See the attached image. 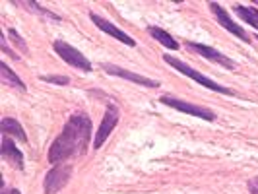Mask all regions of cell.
I'll return each mask as SVG.
<instances>
[{"label":"cell","instance_id":"1","mask_svg":"<svg viewBox=\"0 0 258 194\" xmlns=\"http://www.w3.org/2000/svg\"><path fill=\"white\" fill-rule=\"evenodd\" d=\"M91 142V118L86 113H74L66 120L62 132L49 148V163L58 165L74 155H86Z\"/></svg>","mask_w":258,"mask_h":194},{"label":"cell","instance_id":"2","mask_svg":"<svg viewBox=\"0 0 258 194\" xmlns=\"http://www.w3.org/2000/svg\"><path fill=\"white\" fill-rule=\"evenodd\" d=\"M163 60H165L167 64L173 66L175 70H179L181 74H184V76H188V78H192L194 82H198L200 86H204V88H208V90L218 91V93H223V95H235V91H233V90L225 88V86H220L218 82H214V80L206 78L204 74H200L198 70H194L192 66H188L186 62H182V60L175 58V56H171V54H163Z\"/></svg>","mask_w":258,"mask_h":194},{"label":"cell","instance_id":"3","mask_svg":"<svg viewBox=\"0 0 258 194\" xmlns=\"http://www.w3.org/2000/svg\"><path fill=\"white\" fill-rule=\"evenodd\" d=\"M52 49L56 51V54L64 60L66 64L74 66V68L82 70V72H91V70H93V68H91V62L86 58V54H82L76 47H72L70 43H66L62 39H56V41L52 43Z\"/></svg>","mask_w":258,"mask_h":194},{"label":"cell","instance_id":"4","mask_svg":"<svg viewBox=\"0 0 258 194\" xmlns=\"http://www.w3.org/2000/svg\"><path fill=\"white\" fill-rule=\"evenodd\" d=\"M159 101L163 105H167L171 109H177L181 113H186L190 116H198V118H204L208 122H214L216 120V113L212 109H206V107H200V105L188 103V101H182V99H177V97H171V95H161Z\"/></svg>","mask_w":258,"mask_h":194},{"label":"cell","instance_id":"5","mask_svg":"<svg viewBox=\"0 0 258 194\" xmlns=\"http://www.w3.org/2000/svg\"><path fill=\"white\" fill-rule=\"evenodd\" d=\"M72 177V165H64L58 163L45 175V182H43V190L45 194H56L60 188H64L68 181Z\"/></svg>","mask_w":258,"mask_h":194},{"label":"cell","instance_id":"6","mask_svg":"<svg viewBox=\"0 0 258 194\" xmlns=\"http://www.w3.org/2000/svg\"><path fill=\"white\" fill-rule=\"evenodd\" d=\"M210 10H212V14L216 16V20H218V24H220L223 29H227L229 33H233L235 37H239L243 43H252V37H248V33H246L243 27L239 26V24H235L231 20V16H229V12L221 6V4H218V2H210Z\"/></svg>","mask_w":258,"mask_h":194},{"label":"cell","instance_id":"7","mask_svg":"<svg viewBox=\"0 0 258 194\" xmlns=\"http://www.w3.org/2000/svg\"><path fill=\"white\" fill-rule=\"evenodd\" d=\"M118 116H120V113H118L116 105H113V103L107 105L103 120H101L99 128H97V132H95V138H93V150H99V148L105 144V140L111 136V132H113L115 126L118 124Z\"/></svg>","mask_w":258,"mask_h":194},{"label":"cell","instance_id":"8","mask_svg":"<svg viewBox=\"0 0 258 194\" xmlns=\"http://www.w3.org/2000/svg\"><path fill=\"white\" fill-rule=\"evenodd\" d=\"M186 47L196 51L198 54H202L208 60H212V62H216V64L227 68V70H235V68H237V64L233 62L229 56H225L223 52H220L218 49H214V47H208V45H202V43H192V41H188Z\"/></svg>","mask_w":258,"mask_h":194},{"label":"cell","instance_id":"9","mask_svg":"<svg viewBox=\"0 0 258 194\" xmlns=\"http://www.w3.org/2000/svg\"><path fill=\"white\" fill-rule=\"evenodd\" d=\"M90 20L93 22V24H95V27H97V29H101L103 33L111 35V37H115L116 41H120V43H124V45H128V47H134V45H136V41L130 37L128 33H124L122 29H118V27H116L115 24H111L109 20L101 18L99 14L90 12Z\"/></svg>","mask_w":258,"mask_h":194},{"label":"cell","instance_id":"10","mask_svg":"<svg viewBox=\"0 0 258 194\" xmlns=\"http://www.w3.org/2000/svg\"><path fill=\"white\" fill-rule=\"evenodd\" d=\"M101 68H103L107 74H111V76L124 78V80H130V82H134V84H138V86H144V88H159V86H161L157 80L140 76V74H134V72L124 70V68H120V66H116V64H107V62H103Z\"/></svg>","mask_w":258,"mask_h":194},{"label":"cell","instance_id":"11","mask_svg":"<svg viewBox=\"0 0 258 194\" xmlns=\"http://www.w3.org/2000/svg\"><path fill=\"white\" fill-rule=\"evenodd\" d=\"M0 155L6 163H10L18 171H24V154L16 148V144L10 140V136L2 134V144H0Z\"/></svg>","mask_w":258,"mask_h":194},{"label":"cell","instance_id":"12","mask_svg":"<svg viewBox=\"0 0 258 194\" xmlns=\"http://www.w3.org/2000/svg\"><path fill=\"white\" fill-rule=\"evenodd\" d=\"M0 130H2V134H6V136H16V140H20V142H27V134L24 126L12 118V116H4L2 118V122H0Z\"/></svg>","mask_w":258,"mask_h":194},{"label":"cell","instance_id":"13","mask_svg":"<svg viewBox=\"0 0 258 194\" xmlns=\"http://www.w3.org/2000/svg\"><path fill=\"white\" fill-rule=\"evenodd\" d=\"M148 33H150L157 43H161L163 47H167V49H171V51H179V47H181V45L175 41V37H173L171 33H167L165 29H161V27L150 26L148 27Z\"/></svg>","mask_w":258,"mask_h":194},{"label":"cell","instance_id":"14","mask_svg":"<svg viewBox=\"0 0 258 194\" xmlns=\"http://www.w3.org/2000/svg\"><path fill=\"white\" fill-rule=\"evenodd\" d=\"M0 80H2L4 86H10V88L20 91H27L26 84L14 74L12 70H10V66L6 64V62H0Z\"/></svg>","mask_w":258,"mask_h":194},{"label":"cell","instance_id":"15","mask_svg":"<svg viewBox=\"0 0 258 194\" xmlns=\"http://www.w3.org/2000/svg\"><path fill=\"white\" fill-rule=\"evenodd\" d=\"M233 12L237 14L245 24H248L250 27L258 29V8L243 6V4H235V6H233Z\"/></svg>","mask_w":258,"mask_h":194},{"label":"cell","instance_id":"16","mask_svg":"<svg viewBox=\"0 0 258 194\" xmlns=\"http://www.w3.org/2000/svg\"><path fill=\"white\" fill-rule=\"evenodd\" d=\"M20 6H27V10H31V12H37L41 16H45V18H51L54 22H58L60 20V16H56V14H52L51 10H47V8H41L37 2H18Z\"/></svg>","mask_w":258,"mask_h":194},{"label":"cell","instance_id":"17","mask_svg":"<svg viewBox=\"0 0 258 194\" xmlns=\"http://www.w3.org/2000/svg\"><path fill=\"white\" fill-rule=\"evenodd\" d=\"M8 37H10V41H12L14 45L20 49L22 52H27V43L22 39V35L16 31V29H8Z\"/></svg>","mask_w":258,"mask_h":194},{"label":"cell","instance_id":"18","mask_svg":"<svg viewBox=\"0 0 258 194\" xmlns=\"http://www.w3.org/2000/svg\"><path fill=\"white\" fill-rule=\"evenodd\" d=\"M41 82H47V84H56V86H68L70 84V78L68 76H39Z\"/></svg>","mask_w":258,"mask_h":194},{"label":"cell","instance_id":"19","mask_svg":"<svg viewBox=\"0 0 258 194\" xmlns=\"http://www.w3.org/2000/svg\"><path fill=\"white\" fill-rule=\"evenodd\" d=\"M0 47H2V52H4V54H8V56L14 58V60H20V54L8 47V39H4V37L0 39Z\"/></svg>","mask_w":258,"mask_h":194},{"label":"cell","instance_id":"20","mask_svg":"<svg viewBox=\"0 0 258 194\" xmlns=\"http://www.w3.org/2000/svg\"><path fill=\"white\" fill-rule=\"evenodd\" d=\"M248 190H250V194H258V177L248 181Z\"/></svg>","mask_w":258,"mask_h":194}]
</instances>
